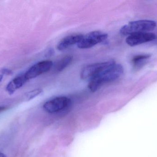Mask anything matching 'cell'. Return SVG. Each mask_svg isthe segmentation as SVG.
Listing matches in <instances>:
<instances>
[{
  "label": "cell",
  "mask_w": 157,
  "mask_h": 157,
  "mask_svg": "<svg viewBox=\"0 0 157 157\" xmlns=\"http://www.w3.org/2000/svg\"><path fill=\"white\" fill-rule=\"evenodd\" d=\"M123 73L122 65L114 62L90 80L88 87L91 92H96L103 84L116 80Z\"/></svg>",
  "instance_id": "6da1fadb"
},
{
  "label": "cell",
  "mask_w": 157,
  "mask_h": 157,
  "mask_svg": "<svg viewBox=\"0 0 157 157\" xmlns=\"http://www.w3.org/2000/svg\"><path fill=\"white\" fill-rule=\"evenodd\" d=\"M156 25V23L153 20H140L132 21L123 26L120 29V32L124 36L147 32L155 29Z\"/></svg>",
  "instance_id": "7a4b0ae2"
},
{
  "label": "cell",
  "mask_w": 157,
  "mask_h": 157,
  "mask_svg": "<svg viewBox=\"0 0 157 157\" xmlns=\"http://www.w3.org/2000/svg\"><path fill=\"white\" fill-rule=\"evenodd\" d=\"M108 37V35L101 31H93L83 36L80 42L77 44L80 49L91 48L97 44L105 41Z\"/></svg>",
  "instance_id": "3957f363"
},
{
  "label": "cell",
  "mask_w": 157,
  "mask_h": 157,
  "mask_svg": "<svg viewBox=\"0 0 157 157\" xmlns=\"http://www.w3.org/2000/svg\"><path fill=\"white\" fill-rule=\"evenodd\" d=\"M114 62V61H110L86 65L81 71L80 77L83 80H91Z\"/></svg>",
  "instance_id": "277c9868"
},
{
  "label": "cell",
  "mask_w": 157,
  "mask_h": 157,
  "mask_svg": "<svg viewBox=\"0 0 157 157\" xmlns=\"http://www.w3.org/2000/svg\"><path fill=\"white\" fill-rule=\"evenodd\" d=\"M71 102V100L67 97H57L45 102L43 108L48 113H56L66 108Z\"/></svg>",
  "instance_id": "5b68a950"
},
{
  "label": "cell",
  "mask_w": 157,
  "mask_h": 157,
  "mask_svg": "<svg viewBox=\"0 0 157 157\" xmlns=\"http://www.w3.org/2000/svg\"><path fill=\"white\" fill-rule=\"evenodd\" d=\"M53 65L52 61H41L32 65L25 74V76L27 81L36 78L42 74L49 71Z\"/></svg>",
  "instance_id": "8992f818"
},
{
  "label": "cell",
  "mask_w": 157,
  "mask_h": 157,
  "mask_svg": "<svg viewBox=\"0 0 157 157\" xmlns=\"http://www.w3.org/2000/svg\"><path fill=\"white\" fill-rule=\"evenodd\" d=\"M156 38L155 34L149 32L136 33L128 36L126 39V42L129 46L133 47L139 44L152 41Z\"/></svg>",
  "instance_id": "52a82bcc"
},
{
  "label": "cell",
  "mask_w": 157,
  "mask_h": 157,
  "mask_svg": "<svg viewBox=\"0 0 157 157\" xmlns=\"http://www.w3.org/2000/svg\"><path fill=\"white\" fill-rule=\"evenodd\" d=\"M84 35L73 34L63 38L57 45V49L60 51L63 50L75 44H78L82 39Z\"/></svg>",
  "instance_id": "ba28073f"
},
{
  "label": "cell",
  "mask_w": 157,
  "mask_h": 157,
  "mask_svg": "<svg viewBox=\"0 0 157 157\" xmlns=\"http://www.w3.org/2000/svg\"><path fill=\"white\" fill-rule=\"evenodd\" d=\"M27 81L24 74L17 77L7 84L6 88V91L9 95H12L17 89L22 87Z\"/></svg>",
  "instance_id": "9c48e42d"
},
{
  "label": "cell",
  "mask_w": 157,
  "mask_h": 157,
  "mask_svg": "<svg viewBox=\"0 0 157 157\" xmlns=\"http://www.w3.org/2000/svg\"><path fill=\"white\" fill-rule=\"evenodd\" d=\"M151 55L148 54H139L133 58L132 63L136 68H139L143 66L147 60L150 58Z\"/></svg>",
  "instance_id": "30bf717a"
},
{
  "label": "cell",
  "mask_w": 157,
  "mask_h": 157,
  "mask_svg": "<svg viewBox=\"0 0 157 157\" xmlns=\"http://www.w3.org/2000/svg\"><path fill=\"white\" fill-rule=\"evenodd\" d=\"M73 60V56L67 55L62 58L56 65V70L58 72H61L65 69L71 63Z\"/></svg>",
  "instance_id": "8fae6325"
},
{
  "label": "cell",
  "mask_w": 157,
  "mask_h": 157,
  "mask_svg": "<svg viewBox=\"0 0 157 157\" xmlns=\"http://www.w3.org/2000/svg\"><path fill=\"white\" fill-rule=\"evenodd\" d=\"M42 92V90L40 88H37V89L31 90L25 93V99L27 101H29L40 95Z\"/></svg>",
  "instance_id": "7c38bea8"
},
{
  "label": "cell",
  "mask_w": 157,
  "mask_h": 157,
  "mask_svg": "<svg viewBox=\"0 0 157 157\" xmlns=\"http://www.w3.org/2000/svg\"><path fill=\"white\" fill-rule=\"evenodd\" d=\"M13 74L12 70L8 69H3L0 71V82L2 80L4 75H11Z\"/></svg>",
  "instance_id": "4fadbf2b"
},
{
  "label": "cell",
  "mask_w": 157,
  "mask_h": 157,
  "mask_svg": "<svg viewBox=\"0 0 157 157\" xmlns=\"http://www.w3.org/2000/svg\"><path fill=\"white\" fill-rule=\"evenodd\" d=\"M6 109H7V107H5V106H0V112L4 111Z\"/></svg>",
  "instance_id": "5bb4252c"
},
{
  "label": "cell",
  "mask_w": 157,
  "mask_h": 157,
  "mask_svg": "<svg viewBox=\"0 0 157 157\" xmlns=\"http://www.w3.org/2000/svg\"><path fill=\"white\" fill-rule=\"evenodd\" d=\"M0 157H6V156L4 154L0 152Z\"/></svg>",
  "instance_id": "9a60e30c"
}]
</instances>
